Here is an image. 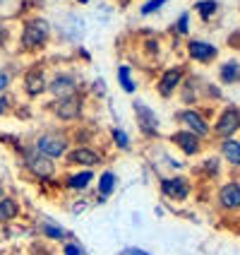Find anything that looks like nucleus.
Here are the masks:
<instances>
[{
  "label": "nucleus",
  "mask_w": 240,
  "mask_h": 255,
  "mask_svg": "<svg viewBox=\"0 0 240 255\" xmlns=\"http://www.w3.org/2000/svg\"><path fill=\"white\" fill-rule=\"evenodd\" d=\"M51 34H53L51 22L41 14H34V17H27L22 22L17 46H19L22 53H39L51 43Z\"/></svg>",
  "instance_id": "1"
},
{
  "label": "nucleus",
  "mask_w": 240,
  "mask_h": 255,
  "mask_svg": "<svg viewBox=\"0 0 240 255\" xmlns=\"http://www.w3.org/2000/svg\"><path fill=\"white\" fill-rule=\"evenodd\" d=\"M39 154L48 156V159H63V156L70 152L72 147V140L70 135H65V132H58V130H48V132H41V135H36L34 137V144H31Z\"/></svg>",
  "instance_id": "2"
},
{
  "label": "nucleus",
  "mask_w": 240,
  "mask_h": 255,
  "mask_svg": "<svg viewBox=\"0 0 240 255\" xmlns=\"http://www.w3.org/2000/svg\"><path fill=\"white\" fill-rule=\"evenodd\" d=\"M48 111L60 123H75L84 114V94L77 92V94L63 97V99H53L48 104Z\"/></svg>",
  "instance_id": "3"
},
{
  "label": "nucleus",
  "mask_w": 240,
  "mask_h": 255,
  "mask_svg": "<svg viewBox=\"0 0 240 255\" xmlns=\"http://www.w3.org/2000/svg\"><path fill=\"white\" fill-rule=\"evenodd\" d=\"M22 164H24V169H27L34 178H39V181H51V178L58 173L56 161H53V159H48V156L39 154L34 147H27V149H24V154H22Z\"/></svg>",
  "instance_id": "4"
},
{
  "label": "nucleus",
  "mask_w": 240,
  "mask_h": 255,
  "mask_svg": "<svg viewBox=\"0 0 240 255\" xmlns=\"http://www.w3.org/2000/svg\"><path fill=\"white\" fill-rule=\"evenodd\" d=\"M80 92V80L77 75L70 70H56L48 77V89L46 94H51L53 99H63V97H70Z\"/></svg>",
  "instance_id": "5"
},
{
  "label": "nucleus",
  "mask_w": 240,
  "mask_h": 255,
  "mask_svg": "<svg viewBox=\"0 0 240 255\" xmlns=\"http://www.w3.org/2000/svg\"><path fill=\"white\" fill-rule=\"evenodd\" d=\"M63 159L72 169H94V166H99L101 161H103V154H101L99 149L89 147V144H75V147H70V152L63 156Z\"/></svg>",
  "instance_id": "6"
},
{
  "label": "nucleus",
  "mask_w": 240,
  "mask_h": 255,
  "mask_svg": "<svg viewBox=\"0 0 240 255\" xmlns=\"http://www.w3.org/2000/svg\"><path fill=\"white\" fill-rule=\"evenodd\" d=\"M48 89V75L41 65H31L24 75H22V92L27 99H39Z\"/></svg>",
  "instance_id": "7"
},
{
  "label": "nucleus",
  "mask_w": 240,
  "mask_h": 255,
  "mask_svg": "<svg viewBox=\"0 0 240 255\" xmlns=\"http://www.w3.org/2000/svg\"><path fill=\"white\" fill-rule=\"evenodd\" d=\"M185 80V68L183 65H173V68H166V70L159 75L156 80V92L161 99H170L175 92H180Z\"/></svg>",
  "instance_id": "8"
},
{
  "label": "nucleus",
  "mask_w": 240,
  "mask_h": 255,
  "mask_svg": "<svg viewBox=\"0 0 240 255\" xmlns=\"http://www.w3.org/2000/svg\"><path fill=\"white\" fill-rule=\"evenodd\" d=\"M175 121L183 126V130L197 135L199 140L207 137V135H212V126L207 123V118L199 114L197 109H183V111H178V114H175Z\"/></svg>",
  "instance_id": "9"
},
{
  "label": "nucleus",
  "mask_w": 240,
  "mask_h": 255,
  "mask_svg": "<svg viewBox=\"0 0 240 255\" xmlns=\"http://www.w3.org/2000/svg\"><path fill=\"white\" fill-rule=\"evenodd\" d=\"M238 130H240V109L238 106H226V109L219 114V118H216L212 132L216 137H221V140H228V137H233Z\"/></svg>",
  "instance_id": "10"
},
{
  "label": "nucleus",
  "mask_w": 240,
  "mask_h": 255,
  "mask_svg": "<svg viewBox=\"0 0 240 255\" xmlns=\"http://www.w3.org/2000/svg\"><path fill=\"white\" fill-rule=\"evenodd\" d=\"M132 114L137 118V126H140L144 137H159L161 121H159V116H156L154 109H149V106L142 104V101H135V104H132Z\"/></svg>",
  "instance_id": "11"
},
{
  "label": "nucleus",
  "mask_w": 240,
  "mask_h": 255,
  "mask_svg": "<svg viewBox=\"0 0 240 255\" xmlns=\"http://www.w3.org/2000/svg\"><path fill=\"white\" fill-rule=\"evenodd\" d=\"M159 188L173 202H185L190 198V193H192V185H190V181L185 176H166V178H161Z\"/></svg>",
  "instance_id": "12"
},
{
  "label": "nucleus",
  "mask_w": 240,
  "mask_h": 255,
  "mask_svg": "<svg viewBox=\"0 0 240 255\" xmlns=\"http://www.w3.org/2000/svg\"><path fill=\"white\" fill-rule=\"evenodd\" d=\"M180 152H183L185 156H197L199 152H202V140H199L197 135H192V132H187V130H175V132H170L168 137Z\"/></svg>",
  "instance_id": "13"
},
{
  "label": "nucleus",
  "mask_w": 240,
  "mask_h": 255,
  "mask_svg": "<svg viewBox=\"0 0 240 255\" xmlns=\"http://www.w3.org/2000/svg\"><path fill=\"white\" fill-rule=\"evenodd\" d=\"M216 200H219V207L226 210V212L240 210V183H236V181L224 183L219 188V193H216Z\"/></svg>",
  "instance_id": "14"
},
{
  "label": "nucleus",
  "mask_w": 240,
  "mask_h": 255,
  "mask_svg": "<svg viewBox=\"0 0 240 255\" xmlns=\"http://www.w3.org/2000/svg\"><path fill=\"white\" fill-rule=\"evenodd\" d=\"M187 56L192 58V60H197V63H214L216 56H219V48L209 41H199V39H190L187 41Z\"/></svg>",
  "instance_id": "15"
},
{
  "label": "nucleus",
  "mask_w": 240,
  "mask_h": 255,
  "mask_svg": "<svg viewBox=\"0 0 240 255\" xmlns=\"http://www.w3.org/2000/svg\"><path fill=\"white\" fill-rule=\"evenodd\" d=\"M94 171L91 169H75L72 173H68L65 178H63V185L68 188V190H75V193H82L86 190L89 185L94 183Z\"/></svg>",
  "instance_id": "16"
},
{
  "label": "nucleus",
  "mask_w": 240,
  "mask_h": 255,
  "mask_svg": "<svg viewBox=\"0 0 240 255\" xmlns=\"http://www.w3.org/2000/svg\"><path fill=\"white\" fill-rule=\"evenodd\" d=\"M39 234H41V239L56 243H68V239H72V234L68 229H63L60 224L51 222V219H41L39 222Z\"/></svg>",
  "instance_id": "17"
},
{
  "label": "nucleus",
  "mask_w": 240,
  "mask_h": 255,
  "mask_svg": "<svg viewBox=\"0 0 240 255\" xmlns=\"http://www.w3.org/2000/svg\"><path fill=\"white\" fill-rule=\"evenodd\" d=\"M115 185H118V176H115V171L106 169L99 173V185H96V198L99 202H103L106 198H111L115 193Z\"/></svg>",
  "instance_id": "18"
},
{
  "label": "nucleus",
  "mask_w": 240,
  "mask_h": 255,
  "mask_svg": "<svg viewBox=\"0 0 240 255\" xmlns=\"http://www.w3.org/2000/svg\"><path fill=\"white\" fill-rule=\"evenodd\" d=\"M22 212V207H19V202L10 195H5V198L0 200V224H10L14 222L17 217Z\"/></svg>",
  "instance_id": "19"
},
{
  "label": "nucleus",
  "mask_w": 240,
  "mask_h": 255,
  "mask_svg": "<svg viewBox=\"0 0 240 255\" xmlns=\"http://www.w3.org/2000/svg\"><path fill=\"white\" fill-rule=\"evenodd\" d=\"M219 80L224 85H238L240 82V63L238 60H226L219 65Z\"/></svg>",
  "instance_id": "20"
},
{
  "label": "nucleus",
  "mask_w": 240,
  "mask_h": 255,
  "mask_svg": "<svg viewBox=\"0 0 240 255\" xmlns=\"http://www.w3.org/2000/svg\"><path fill=\"white\" fill-rule=\"evenodd\" d=\"M221 156L231 166H240V142L236 137H228L221 142Z\"/></svg>",
  "instance_id": "21"
},
{
  "label": "nucleus",
  "mask_w": 240,
  "mask_h": 255,
  "mask_svg": "<svg viewBox=\"0 0 240 255\" xmlns=\"http://www.w3.org/2000/svg\"><path fill=\"white\" fill-rule=\"evenodd\" d=\"M115 77H118V85H120V89H123L125 94H132V92L137 89L135 80H132V68L125 65V63L115 68Z\"/></svg>",
  "instance_id": "22"
},
{
  "label": "nucleus",
  "mask_w": 240,
  "mask_h": 255,
  "mask_svg": "<svg viewBox=\"0 0 240 255\" xmlns=\"http://www.w3.org/2000/svg\"><path fill=\"white\" fill-rule=\"evenodd\" d=\"M216 10H219V2H216V0H197V2H195V12H197L204 22H209L214 14H216Z\"/></svg>",
  "instance_id": "23"
},
{
  "label": "nucleus",
  "mask_w": 240,
  "mask_h": 255,
  "mask_svg": "<svg viewBox=\"0 0 240 255\" xmlns=\"http://www.w3.org/2000/svg\"><path fill=\"white\" fill-rule=\"evenodd\" d=\"M111 140H113V144L120 149V152H130V135H127L123 128H111Z\"/></svg>",
  "instance_id": "24"
},
{
  "label": "nucleus",
  "mask_w": 240,
  "mask_h": 255,
  "mask_svg": "<svg viewBox=\"0 0 240 255\" xmlns=\"http://www.w3.org/2000/svg\"><path fill=\"white\" fill-rule=\"evenodd\" d=\"M168 0H147L144 5L140 7V14L142 17H149V14H154V12H159L163 5H166Z\"/></svg>",
  "instance_id": "25"
},
{
  "label": "nucleus",
  "mask_w": 240,
  "mask_h": 255,
  "mask_svg": "<svg viewBox=\"0 0 240 255\" xmlns=\"http://www.w3.org/2000/svg\"><path fill=\"white\" fill-rule=\"evenodd\" d=\"M173 31H175V34H180V36H185V34L190 31V12H183L180 17H178V19H175Z\"/></svg>",
  "instance_id": "26"
},
{
  "label": "nucleus",
  "mask_w": 240,
  "mask_h": 255,
  "mask_svg": "<svg viewBox=\"0 0 240 255\" xmlns=\"http://www.w3.org/2000/svg\"><path fill=\"white\" fill-rule=\"evenodd\" d=\"M63 255H84V251H82V246L80 243H63Z\"/></svg>",
  "instance_id": "27"
},
{
  "label": "nucleus",
  "mask_w": 240,
  "mask_h": 255,
  "mask_svg": "<svg viewBox=\"0 0 240 255\" xmlns=\"http://www.w3.org/2000/svg\"><path fill=\"white\" fill-rule=\"evenodd\" d=\"M29 253L31 255H58L56 251H51V248H48V246H43V243H31Z\"/></svg>",
  "instance_id": "28"
},
{
  "label": "nucleus",
  "mask_w": 240,
  "mask_h": 255,
  "mask_svg": "<svg viewBox=\"0 0 240 255\" xmlns=\"http://www.w3.org/2000/svg\"><path fill=\"white\" fill-rule=\"evenodd\" d=\"M12 111V99L7 94H0V116H7Z\"/></svg>",
  "instance_id": "29"
},
{
  "label": "nucleus",
  "mask_w": 240,
  "mask_h": 255,
  "mask_svg": "<svg viewBox=\"0 0 240 255\" xmlns=\"http://www.w3.org/2000/svg\"><path fill=\"white\" fill-rule=\"evenodd\" d=\"M142 46H144V51H147V53H149V56H156V53H159V46H161V43H159V39H147V41L142 43Z\"/></svg>",
  "instance_id": "30"
},
{
  "label": "nucleus",
  "mask_w": 240,
  "mask_h": 255,
  "mask_svg": "<svg viewBox=\"0 0 240 255\" xmlns=\"http://www.w3.org/2000/svg\"><path fill=\"white\" fill-rule=\"evenodd\" d=\"M10 41V27L5 22H0V48H5Z\"/></svg>",
  "instance_id": "31"
},
{
  "label": "nucleus",
  "mask_w": 240,
  "mask_h": 255,
  "mask_svg": "<svg viewBox=\"0 0 240 255\" xmlns=\"http://www.w3.org/2000/svg\"><path fill=\"white\" fill-rule=\"evenodd\" d=\"M12 82V77H10V72H2L0 70V94H5L7 92V87Z\"/></svg>",
  "instance_id": "32"
},
{
  "label": "nucleus",
  "mask_w": 240,
  "mask_h": 255,
  "mask_svg": "<svg viewBox=\"0 0 240 255\" xmlns=\"http://www.w3.org/2000/svg\"><path fill=\"white\" fill-rule=\"evenodd\" d=\"M120 255H152V253H147V251H142V248H125Z\"/></svg>",
  "instance_id": "33"
},
{
  "label": "nucleus",
  "mask_w": 240,
  "mask_h": 255,
  "mask_svg": "<svg viewBox=\"0 0 240 255\" xmlns=\"http://www.w3.org/2000/svg\"><path fill=\"white\" fill-rule=\"evenodd\" d=\"M5 198V183H2V181H0V200Z\"/></svg>",
  "instance_id": "34"
}]
</instances>
